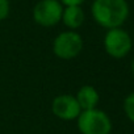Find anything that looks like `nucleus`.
I'll return each mask as SVG.
<instances>
[{
    "label": "nucleus",
    "mask_w": 134,
    "mask_h": 134,
    "mask_svg": "<svg viewBox=\"0 0 134 134\" xmlns=\"http://www.w3.org/2000/svg\"><path fill=\"white\" fill-rule=\"evenodd\" d=\"M76 101L82 110L95 109L99 103V93L92 86H83L76 95Z\"/></svg>",
    "instance_id": "0eeeda50"
},
{
    "label": "nucleus",
    "mask_w": 134,
    "mask_h": 134,
    "mask_svg": "<svg viewBox=\"0 0 134 134\" xmlns=\"http://www.w3.org/2000/svg\"><path fill=\"white\" fill-rule=\"evenodd\" d=\"M60 4H64L66 7H74V5H80L86 0H59Z\"/></svg>",
    "instance_id": "9b49d317"
},
{
    "label": "nucleus",
    "mask_w": 134,
    "mask_h": 134,
    "mask_svg": "<svg viewBox=\"0 0 134 134\" xmlns=\"http://www.w3.org/2000/svg\"><path fill=\"white\" fill-rule=\"evenodd\" d=\"M9 15V0H0V21H3Z\"/></svg>",
    "instance_id": "9d476101"
},
{
    "label": "nucleus",
    "mask_w": 134,
    "mask_h": 134,
    "mask_svg": "<svg viewBox=\"0 0 134 134\" xmlns=\"http://www.w3.org/2000/svg\"><path fill=\"white\" fill-rule=\"evenodd\" d=\"M78 129L82 134H109L112 122L105 112L95 108L82 110L78 117Z\"/></svg>",
    "instance_id": "f03ea898"
},
{
    "label": "nucleus",
    "mask_w": 134,
    "mask_h": 134,
    "mask_svg": "<svg viewBox=\"0 0 134 134\" xmlns=\"http://www.w3.org/2000/svg\"><path fill=\"white\" fill-rule=\"evenodd\" d=\"M63 7L59 0H41L33 9L34 21L45 28L57 25L62 20Z\"/></svg>",
    "instance_id": "20e7f679"
},
{
    "label": "nucleus",
    "mask_w": 134,
    "mask_h": 134,
    "mask_svg": "<svg viewBox=\"0 0 134 134\" xmlns=\"http://www.w3.org/2000/svg\"><path fill=\"white\" fill-rule=\"evenodd\" d=\"M131 71H133V75H134V59L131 62Z\"/></svg>",
    "instance_id": "f8f14e48"
},
{
    "label": "nucleus",
    "mask_w": 134,
    "mask_h": 134,
    "mask_svg": "<svg viewBox=\"0 0 134 134\" xmlns=\"http://www.w3.org/2000/svg\"><path fill=\"white\" fill-rule=\"evenodd\" d=\"M62 21L70 29L80 28L84 23V12L80 8V5L66 7L63 9V13H62Z\"/></svg>",
    "instance_id": "6e6552de"
},
{
    "label": "nucleus",
    "mask_w": 134,
    "mask_h": 134,
    "mask_svg": "<svg viewBox=\"0 0 134 134\" xmlns=\"http://www.w3.org/2000/svg\"><path fill=\"white\" fill-rule=\"evenodd\" d=\"M51 110L58 118L66 120V121L78 118L79 114L82 113V109H80L76 99L71 95L57 96L51 104Z\"/></svg>",
    "instance_id": "423d86ee"
},
{
    "label": "nucleus",
    "mask_w": 134,
    "mask_h": 134,
    "mask_svg": "<svg viewBox=\"0 0 134 134\" xmlns=\"http://www.w3.org/2000/svg\"><path fill=\"white\" fill-rule=\"evenodd\" d=\"M124 110H125L126 117L131 122H134V92L130 93L125 99V101H124Z\"/></svg>",
    "instance_id": "1a4fd4ad"
},
{
    "label": "nucleus",
    "mask_w": 134,
    "mask_h": 134,
    "mask_svg": "<svg viewBox=\"0 0 134 134\" xmlns=\"http://www.w3.org/2000/svg\"><path fill=\"white\" fill-rule=\"evenodd\" d=\"M131 38L121 28L109 29L104 37L105 51L113 58H124L131 50Z\"/></svg>",
    "instance_id": "39448f33"
},
{
    "label": "nucleus",
    "mask_w": 134,
    "mask_h": 134,
    "mask_svg": "<svg viewBox=\"0 0 134 134\" xmlns=\"http://www.w3.org/2000/svg\"><path fill=\"white\" fill-rule=\"evenodd\" d=\"M83 50V38L79 33L69 30L57 36L53 43L54 54L60 59H72Z\"/></svg>",
    "instance_id": "7ed1b4c3"
},
{
    "label": "nucleus",
    "mask_w": 134,
    "mask_h": 134,
    "mask_svg": "<svg viewBox=\"0 0 134 134\" xmlns=\"http://www.w3.org/2000/svg\"><path fill=\"white\" fill-rule=\"evenodd\" d=\"M95 21L107 29L120 28L129 16L126 0H95L91 7Z\"/></svg>",
    "instance_id": "f257e3e1"
}]
</instances>
